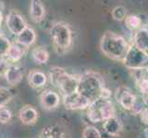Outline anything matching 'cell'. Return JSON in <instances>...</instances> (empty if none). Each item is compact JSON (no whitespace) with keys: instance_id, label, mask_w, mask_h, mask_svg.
I'll return each mask as SVG.
<instances>
[{"instance_id":"5bb4252c","label":"cell","mask_w":148,"mask_h":138,"mask_svg":"<svg viewBox=\"0 0 148 138\" xmlns=\"http://www.w3.org/2000/svg\"><path fill=\"white\" fill-rule=\"evenodd\" d=\"M29 14L32 21L41 22L45 17V7L39 0H32L29 6Z\"/></svg>"},{"instance_id":"3957f363","label":"cell","mask_w":148,"mask_h":138,"mask_svg":"<svg viewBox=\"0 0 148 138\" xmlns=\"http://www.w3.org/2000/svg\"><path fill=\"white\" fill-rule=\"evenodd\" d=\"M51 84L62 92L63 96L74 93L77 91L79 77L68 73L63 67L53 66L49 71Z\"/></svg>"},{"instance_id":"4fadbf2b","label":"cell","mask_w":148,"mask_h":138,"mask_svg":"<svg viewBox=\"0 0 148 138\" xmlns=\"http://www.w3.org/2000/svg\"><path fill=\"white\" fill-rule=\"evenodd\" d=\"M5 78L10 86H18L23 78V72L21 67L17 66V64H11L5 74Z\"/></svg>"},{"instance_id":"f1b7e54d","label":"cell","mask_w":148,"mask_h":138,"mask_svg":"<svg viewBox=\"0 0 148 138\" xmlns=\"http://www.w3.org/2000/svg\"><path fill=\"white\" fill-rule=\"evenodd\" d=\"M141 119H142V121L148 124V108H145V109H143L141 110Z\"/></svg>"},{"instance_id":"7a4b0ae2","label":"cell","mask_w":148,"mask_h":138,"mask_svg":"<svg viewBox=\"0 0 148 138\" xmlns=\"http://www.w3.org/2000/svg\"><path fill=\"white\" fill-rule=\"evenodd\" d=\"M104 89L103 78L94 71H87L79 77L77 92L86 98L91 103L101 98Z\"/></svg>"},{"instance_id":"6da1fadb","label":"cell","mask_w":148,"mask_h":138,"mask_svg":"<svg viewBox=\"0 0 148 138\" xmlns=\"http://www.w3.org/2000/svg\"><path fill=\"white\" fill-rule=\"evenodd\" d=\"M130 44L124 37L114 31L106 30L100 40V49L106 57L116 61H123Z\"/></svg>"},{"instance_id":"7c38bea8","label":"cell","mask_w":148,"mask_h":138,"mask_svg":"<svg viewBox=\"0 0 148 138\" xmlns=\"http://www.w3.org/2000/svg\"><path fill=\"white\" fill-rule=\"evenodd\" d=\"M18 118L23 124L32 125V124H34L37 122V120L39 118V112L32 105L27 104L20 110Z\"/></svg>"},{"instance_id":"83f0119b","label":"cell","mask_w":148,"mask_h":138,"mask_svg":"<svg viewBox=\"0 0 148 138\" xmlns=\"http://www.w3.org/2000/svg\"><path fill=\"white\" fill-rule=\"evenodd\" d=\"M10 63H9L6 58H0V76H4L6 74L8 68L10 66Z\"/></svg>"},{"instance_id":"ba28073f","label":"cell","mask_w":148,"mask_h":138,"mask_svg":"<svg viewBox=\"0 0 148 138\" xmlns=\"http://www.w3.org/2000/svg\"><path fill=\"white\" fill-rule=\"evenodd\" d=\"M116 99L126 110H132L136 107L137 98L127 87H119L116 90Z\"/></svg>"},{"instance_id":"52a82bcc","label":"cell","mask_w":148,"mask_h":138,"mask_svg":"<svg viewBox=\"0 0 148 138\" xmlns=\"http://www.w3.org/2000/svg\"><path fill=\"white\" fill-rule=\"evenodd\" d=\"M6 24L9 32L16 36L28 27L23 16L16 10H12L8 14L6 18Z\"/></svg>"},{"instance_id":"603a6c76","label":"cell","mask_w":148,"mask_h":138,"mask_svg":"<svg viewBox=\"0 0 148 138\" xmlns=\"http://www.w3.org/2000/svg\"><path fill=\"white\" fill-rule=\"evenodd\" d=\"M127 9L123 6H117L111 11V16L116 21H124L127 15Z\"/></svg>"},{"instance_id":"277c9868","label":"cell","mask_w":148,"mask_h":138,"mask_svg":"<svg viewBox=\"0 0 148 138\" xmlns=\"http://www.w3.org/2000/svg\"><path fill=\"white\" fill-rule=\"evenodd\" d=\"M50 37L55 51L58 54H63L72 44V31L69 24L57 22L50 28Z\"/></svg>"},{"instance_id":"ac0fdd59","label":"cell","mask_w":148,"mask_h":138,"mask_svg":"<svg viewBox=\"0 0 148 138\" xmlns=\"http://www.w3.org/2000/svg\"><path fill=\"white\" fill-rule=\"evenodd\" d=\"M103 129L110 136H118L122 130V124L117 117H114L104 122Z\"/></svg>"},{"instance_id":"8992f818","label":"cell","mask_w":148,"mask_h":138,"mask_svg":"<svg viewBox=\"0 0 148 138\" xmlns=\"http://www.w3.org/2000/svg\"><path fill=\"white\" fill-rule=\"evenodd\" d=\"M122 62L130 70H146L148 68V53L132 44Z\"/></svg>"},{"instance_id":"f546056e","label":"cell","mask_w":148,"mask_h":138,"mask_svg":"<svg viewBox=\"0 0 148 138\" xmlns=\"http://www.w3.org/2000/svg\"><path fill=\"white\" fill-rule=\"evenodd\" d=\"M2 20H3V14H2V11L0 10V25H1Z\"/></svg>"},{"instance_id":"e0dca14e","label":"cell","mask_w":148,"mask_h":138,"mask_svg":"<svg viewBox=\"0 0 148 138\" xmlns=\"http://www.w3.org/2000/svg\"><path fill=\"white\" fill-rule=\"evenodd\" d=\"M16 43L23 47H28L34 44L36 41V32L32 27L28 26L25 30H23L20 34L17 35Z\"/></svg>"},{"instance_id":"ffe728a7","label":"cell","mask_w":148,"mask_h":138,"mask_svg":"<svg viewBox=\"0 0 148 138\" xmlns=\"http://www.w3.org/2000/svg\"><path fill=\"white\" fill-rule=\"evenodd\" d=\"M32 58L38 64H45L49 60V53L44 46H37L32 50Z\"/></svg>"},{"instance_id":"4316f807","label":"cell","mask_w":148,"mask_h":138,"mask_svg":"<svg viewBox=\"0 0 148 138\" xmlns=\"http://www.w3.org/2000/svg\"><path fill=\"white\" fill-rule=\"evenodd\" d=\"M137 86L143 93L148 94V77L143 76L142 77H136Z\"/></svg>"},{"instance_id":"d6986e66","label":"cell","mask_w":148,"mask_h":138,"mask_svg":"<svg viewBox=\"0 0 148 138\" xmlns=\"http://www.w3.org/2000/svg\"><path fill=\"white\" fill-rule=\"evenodd\" d=\"M25 54V49L23 46L18 44L17 43H11L10 48L6 55V58L9 63H16L24 56Z\"/></svg>"},{"instance_id":"484cf974","label":"cell","mask_w":148,"mask_h":138,"mask_svg":"<svg viewBox=\"0 0 148 138\" xmlns=\"http://www.w3.org/2000/svg\"><path fill=\"white\" fill-rule=\"evenodd\" d=\"M12 119V112L8 107L0 108V123H8Z\"/></svg>"},{"instance_id":"44dd1931","label":"cell","mask_w":148,"mask_h":138,"mask_svg":"<svg viewBox=\"0 0 148 138\" xmlns=\"http://www.w3.org/2000/svg\"><path fill=\"white\" fill-rule=\"evenodd\" d=\"M125 27L130 30H138L141 29L142 25V18L136 15H128L124 20Z\"/></svg>"},{"instance_id":"9c48e42d","label":"cell","mask_w":148,"mask_h":138,"mask_svg":"<svg viewBox=\"0 0 148 138\" xmlns=\"http://www.w3.org/2000/svg\"><path fill=\"white\" fill-rule=\"evenodd\" d=\"M62 102L65 109L69 110H85L89 107L91 102L86 98H84L78 92L63 96Z\"/></svg>"},{"instance_id":"cb8c5ba5","label":"cell","mask_w":148,"mask_h":138,"mask_svg":"<svg viewBox=\"0 0 148 138\" xmlns=\"http://www.w3.org/2000/svg\"><path fill=\"white\" fill-rule=\"evenodd\" d=\"M82 138H102L100 131L95 126H86L82 133Z\"/></svg>"},{"instance_id":"d4e9b609","label":"cell","mask_w":148,"mask_h":138,"mask_svg":"<svg viewBox=\"0 0 148 138\" xmlns=\"http://www.w3.org/2000/svg\"><path fill=\"white\" fill-rule=\"evenodd\" d=\"M11 46V43L6 36L0 35V58H5Z\"/></svg>"},{"instance_id":"9a60e30c","label":"cell","mask_w":148,"mask_h":138,"mask_svg":"<svg viewBox=\"0 0 148 138\" xmlns=\"http://www.w3.org/2000/svg\"><path fill=\"white\" fill-rule=\"evenodd\" d=\"M47 82V76L41 70L34 69L28 75V84L32 89H41L45 86Z\"/></svg>"},{"instance_id":"5b68a950","label":"cell","mask_w":148,"mask_h":138,"mask_svg":"<svg viewBox=\"0 0 148 138\" xmlns=\"http://www.w3.org/2000/svg\"><path fill=\"white\" fill-rule=\"evenodd\" d=\"M86 110L88 119L94 123L116 117L115 107L110 99H98L92 102Z\"/></svg>"},{"instance_id":"2e32d148","label":"cell","mask_w":148,"mask_h":138,"mask_svg":"<svg viewBox=\"0 0 148 138\" xmlns=\"http://www.w3.org/2000/svg\"><path fill=\"white\" fill-rule=\"evenodd\" d=\"M133 45L148 53V29L141 28L133 34Z\"/></svg>"},{"instance_id":"8fae6325","label":"cell","mask_w":148,"mask_h":138,"mask_svg":"<svg viewBox=\"0 0 148 138\" xmlns=\"http://www.w3.org/2000/svg\"><path fill=\"white\" fill-rule=\"evenodd\" d=\"M60 103V96L58 92L51 89L44 90L40 95V104L45 110H52L58 107Z\"/></svg>"},{"instance_id":"4dcf8cb0","label":"cell","mask_w":148,"mask_h":138,"mask_svg":"<svg viewBox=\"0 0 148 138\" xmlns=\"http://www.w3.org/2000/svg\"><path fill=\"white\" fill-rule=\"evenodd\" d=\"M0 35H2V33H1V25H0Z\"/></svg>"},{"instance_id":"7402d4cb","label":"cell","mask_w":148,"mask_h":138,"mask_svg":"<svg viewBox=\"0 0 148 138\" xmlns=\"http://www.w3.org/2000/svg\"><path fill=\"white\" fill-rule=\"evenodd\" d=\"M14 96H15V92L12 89L7 87L0 86V108L6 106L14 98Z\"/></svg>"},{"instance_id":"30bf717a","label":"cell","mask_w":148,"mask_h":138,"mask_svg":"<svg viewBox=\"0 0 148 138\" xmlns=\"http://www.w3.org/2000/svg\"><path fill=\"white\" fill-rule=\"evenodd\" d=\"M38 138H71L66 128L60 124L50 123L43 127Z\"/></svg>"}]
</instances>
